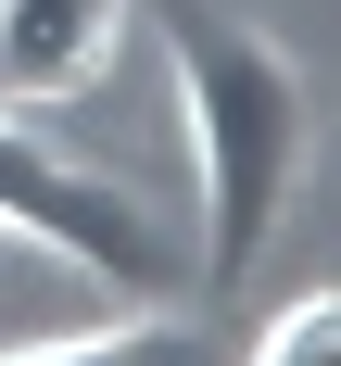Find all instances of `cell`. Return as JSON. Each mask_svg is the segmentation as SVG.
<instances>
[{
  "label": "cell",
  "instance_id": "obj_1",
  "mask_svg": "<svg viewBox=\"0 0 341 366\" xmlns=\"http://www.w3.org/2000/svg\"><path fill=\"white\" fill-rule=\"evenodd\" d=\"M164 76H177V127H189V177H202V278H240V265L278 240L303 189V152H316V89L253 13H164Z\"/></svg>",
  "mask_w": 341,
  "mask_h": 366
},
{
  "label": "cell",
  "instance_id": "obj_2",
  "mask_svg": "<svg viewBox=\"0 0 341 366\" xmlns=\"http://www.w3.org/2000/svg\"><path fill=\"white\" fill-rule=\"evenodd\" d=\"M0 215H13V227H38L64 265L127 278V291H152V278H164V240L139 227V202H127L114 177H89L76 152H51L13 102H0Z\"/></svg>",
  "mask_w": 341,
  "mask_h": 366
},
{
  "label": "cell",
  "instance_id": "obj_3",
  "mask_svg": "<svg viewBox=\"0 0 341 366\" xmlns=\"http://www.w3.org/2000/svg\"><path fill=\"white\" fill-rule=\"evenodd\" d=\"M114 38H127V0H0V102L51 114L76 89H102Z\"/></svg>",
  "mask_w": 341,
  "mask_h": 366
},
{
  "label": "cell",
  "instance_id": "obj_4",
  "mask_svg": "<svg viewBox=\"0 0 341 366\" xmlns=\"http://www.w3.org/2000/svg\"><path fill=\"white\" fill-rule=\"evenodd\" d=\"M0 366H215V354H202V329H177V316H114V329L0 341Z\"/></svg>",
  "mask_w": 341,
  "mask_h": 366
},
{
  "label": "cell",
  "instance_id": "obj_5",
  "mask_svg": "<svg viewBox=\"0 0 341 366\" xmlns=\"http://www.w3.org/2000/svg\"><path fill=\"white\" fill-rule=\"evenodd\" d=\"M253 366H341V291H303L291 316L253 341Z\"/></svg>",
  "mask_w": 341,
  "mask_h": 366
},
{
  "label": "cell",
  "instance_id": "obj_6",
  "mask_svg": "<svg viewBox=\"0 0 341 366\" xmlns=\"http://www.w3.org/2000/svg\"><path fill=\"white\" fill-rule=\"evenodd\" d=\"M51 278H64V253H51L38 227H13V215H0V316H13L26 291H51Z\"/></svg>",
  "mask_w": 341,
  "mask_h": 366
}]
</instances>
